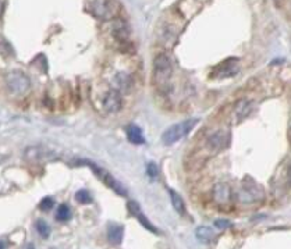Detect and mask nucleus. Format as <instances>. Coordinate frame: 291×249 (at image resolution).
<instances>
[{
	"instance_id": "nucleus-1",
	"label": "nucleus",
	"mask_w": 291,
	"mask_h": 249,
	"mask_svg": "<svg viewBox=\"0 0 291 249\" xmlns=\"http://www.w3.org/2000/svg\"><path fill=\"white\" fill-rule=\"evenodd\" d=\"M173 66L166 54H158L153 62V80L158 87H165L171 78Z\"/></svg>"
},
{
	"instance_id": "nucleus-2",
	"label": "nucleus",
	"mask_w": 291,
	"mask_h": 249,
	"mask_svg": "<svg viewBox=\"0 0 291 249\" xmlns=\"http://www.w3.org/2000/svg\"><path fill=\"white\" fill-rule=\"evenodd\" d=\"M196 123H198V120L191 118V120H185L183 123H178V124L169 127L168 130L162 134V142L168 145V146L178 142L180 139H183L185 135L194 128V125Z\"/></svg>"
},
{
	"instance_id": "nucleus-3",
	"label": "nucleus",
	"mask_w": 291,
	"mask_h": 249,
	"mask_svg": "<svg viewBox=\"0 0 291 249\" xmlns=\"http://www.w3.org/2000/svg\"><path fill=\"white\" fill-rule=\"evenodd\" d=\"M6 84L11 93L14 95H25L31 88V81L24 72L21 71H10L6 75Z\"/></svg>"
},
{
	"instance_id": "nucleus-4",
	"label": "nucleus",
	"mask_w": 291,
	"mask_h": 249,
	"mask_svg": "<svg viewBox=\"0 0 291 249\" xmlns=\"http://www.w3.org/2000/svg\"><path fill=\"white\" fill-rule=\"evenodd\" d=\"M92 11L100 20H112L119 13V3L115 0H95L92 3Z\"/></svg>"
},
{
	"instance_id": "nucleus-5",
	"label": "nucleus",
	"mask_w": 291,
	"mask_h": 249,
	"mask_svg": "<svg viewBox=\"0 0 291 249\" xmlns=\"http://www.w3.org/2000/svg\"><path fill=\"white\" fill-rule=\"evenodd\" d=\"M88 166L91 169L94 170V173L97 174V177L100 178L103 182H105L107 187L110 188V189H113L116 194H119V195H127V191H125V188L116 180L109 171H106V170L100 169V167H97L95 164H92V163H88Z\"/></svg>"
},
{
	"instance_id": "nucleus-6",
	"label": "nucleus",
	"mask_w": 291,
	"mask_h": 249,
	"mask_svg": "<svg viewBox=\"0 0 291 249\" xmlns=\"http://www.w3.org/2000/svg\"><path fill=\"white\" fill-rule=\"evenodd\" d=\"M211 0H180L178 1V11L185 18H191L198 11H201L202 7L209 3Z\"/></svg>"
},
{
	"instance_id": "nucleus-7",
	"label": "nucleus",
	"mask_w": 291,
	"mask_h": 249,
	"mask_svg": "<svg viewBox=\"0 0 291 249\" xmlns=\"http://www.w3.org/2000/svg\"><path fill=\"white\" fill-rule=\"evenodd\" d=\"M123 106V99L121 93L116 89H110L105 95L103 99V107L107 113H117Z\"/></svg>"
},
{
	"instance_id": "nucleus-8",
	"label": "nucleus",
	"mask_w": 291,
	"mask_h": 249,
	"mask_svg": "<svg viewBox=\"0 0 291 249\" xmlns=\"http://www.w3.org/2000/svg\"><path fill=\"white\" fill-rule=\"evenodd\" d=\"M227 145H229V134L226 131H216L208 139V146L212 151H221Z\"/></svg>"
},
{
	"instance_id": "nucleus-9",
	"label": "nucleus",
	"mask_w": 291,
	"mask_h": 249,
	"mask_svg": "<svg viewBox=\"0 0 291 249\" xmlns=\"http://www.w3.org/2000/svg\"><path fill=\"white\" fill-rule=\"evenodd\" d=\"M213 199L219 205H227L231 199V191L230 187L224 182H219L213 187Z\"/></svg>"
},
{
	"instance_id": "nucleus-10",
	"label": "nucleus",
	"mask_w": 291,
	"mask_h": 249,
	"mask_svg": "<svg viewBox=\"0 0 291 249\" xmlns=\"http://www.w3.org/2000/svg\"><path fill=\"white\" fill-rule=\"evenodd\" d=\"M237 71L238 68L236 59H229V60H226L224 63H221L218 68H215V74L213 75L218 77V78H226V77L234 75Z\"/></svg>"
},
{
	"instance_id": "nucleus-11",
	"label": "nucleus",
	"mask_w": 291,
	"mask_h": 249,
	"mask_svg": "<svg viewBox=\"0 0 291 249\" xmlns=\"http://www.w3.org/2000/svg\"><path fill=\"white\" fill-rule=\"evenodd\" d=\"M113 84H115L116 91H119V92L121 93V92H127L128 89L131 88L132 80H131V77H130V74L120 71V72H117V74L115 75V78H113Z\"/></svg>"
},
{
	"instance_id": "nucleus-12",
	"label": "nucleus",
	"mask_w": 291,
	"mask_h": 249,
	"mask_svg": "<svg viewBox=\"0 0 291 249\" xmlns=\"http://www.w3.org/2000/svg\"><path fill=\"white\" fill-rule=\"evenodd\" d=\"M124 237V228L123 226L119 224H110L107 228V240L110 241L113 245H119L121 244Z\"/></svg>"
},
{
	"instance_id": "nucleus-13",
	"label": "nucleus",
	"mask_w": 291,
	"mask_h": 249,
	"mask_svg": "<svg viewBox=\"0 0 291 249\" xmlns=\"http://www.w3.org/2000/svg\"><path fill=\"white\" fill-rule=\"evenodd\" d=\"M127 136H128V141L134 145H142L145 142L141 128L137 127V125H128L127 127Z\"/></svg>"
},
{
	"instance_id": "nucleus-14",
	"label": "nucleus",
	"mask_w": 291,
	"mask_h": 249,
	"mask_svg": "<svg viewBox=\"0 0 291 249\" xmlns=\"http://www.w3.org/2000/svg\"><path fill=\"white\" fill-rule=\"evenodd\" d=\"M113 35H115L116 39H119L120 42H125V41L128 39L130 31H128V27H127V24H125L124 21H121V20L116 21L115 28H113Z\"/></svg>"
},
{
	"instance_id": "nucleus-15",
	"label": "nucleus",
	"mask_w": 291,
	"mask_h": 249,
	"mask_svg": "<svg viewBox=\"0 0 291 249\" xmlns=\"http://www.w3.org/2000/svg\"><path fill=\"white\" fill-rule=\"evenodd\" d=\"M26 160H41L45 156L44 148L39 146H32V148H26L25 153H24Z\"/></svg>"
},
{
	"instance_id": "nucleus-16",
	"label": "nucleus",
	"mask_w": 291,
	"mask_h": 249,
	"mask_svg": "<svg viewBox=\"0 0 291 249\" xmlns=\"http://www.w3.org/2000/svg\"><path fill=\"white\" fill-rule=\"evenodd\" d=\"M169 194H170V199H171V204H173V207L176 209V212H178L180 214H184L185 205L183 198L178 195L176 191H171V189L169 191Z\"/></svg>"
},
{
	"instance_id": "nucleus-17",
	"label": "nucleus",
	"mask_w": 291,
	"mask_h": 249,
	"mask_svg": "<svg viewBox=\"0 0 291 249\" xmlns=\"http://www.w3.org/2000/svg\"><path fill=\"white\" fill-rule=\"evenodd\" d=\"M251 112V103L248 100H240L236 106V114H237L238 120H242L249 114Z\"/></svg>"
},
{
	"instance_id": "nucleus-18",
	"label": "nucleus",
	"mask_w": 291,
	"mask_h": 249,
	"mask_svg": "<svg viewBox=\"0 0 291 249\" xmlns=\"http://www.w3.org/2000/svg\"><path fill=\"white\" fill-rule=\"evenodd\" d=\"M196 238L201 242H209L213 238V231L209 227H199L196 230Z\"/></svg>"
},
{
	"instance_id": "nucleus-19",
	"label": "nucleus",
	"mask_w": 291,
	"mask_h": 249,
	"mask_svg": "<svg viewBox=\"0 0 291 249\" xmlns=\"http://www.w3.org/2000/svg\"><path fill=\"white\" fill-rule=\"evenodd\" d=\"M35 227H36V231L38 234L42 237V238H49V235H50V227L48 226V223L45 222V220H38L35 223Z\"/></svg>"
},
{
	"instance_id": "nucleus-20",
	"label": "nucleus",
	"mask_w": 291,
	"mask_h": 249,
	"mask_svg": "<svg viewBox=\"0 0 291 249\" xmlns=\"http://www.w3.org/2000/svg\"><path fill=\"white\" fill-rule=\"evenodd\" d=\"M70 217H71L70 207L66 205V204H63V205L59 206L57 213H56V219H57L59 222H66V220H69Z\"/></svg>"
},
{
	"instance_id": "nucleus-21",
	"label": "nucleus",
	"mask_w": 291,
	"mask_h": 249,
	"mask_svg": "<svg viewBox=\"0 0 291 249\" xmlns=\"http://www.w3.org/2000/svg\"><path fill=\"white\" fill-rule=\"evenodd\" d=\"M134 217H137V219L140 220V223L142 224V227H145L146 230H149V231L155 232V234H158V230H156V227H155V226H153V224H152V223H150L149 220L146 219V216L142 213L141 210H140L138 213L135 214Z\"/></svg>"
},
{
	"instance_id": "nucleus-22",
	"label": "nucleus",
	"mask_w": 291,
	"mask_h": 249,
	"mask_svg": "<svg viewBox=\"0 0 291 249\" xmlns=\"http://www.w3.org/2000/svg\"><path fill=\"white\" fill-rule=\"evenodd\" d=\"M75 201L81 204V205H87V204H91L92 202V196L89 194L88 191H85V189H81L78 191L77 194H75Z\"/></svg>"
},
{
	"instance_id": "nucleus-23",
	"label": "nucleus",
	"mask_w": 291,
	"mask_h": 249,
	"mask_svg": "<svg viewBox=\"0 0 291 249\" xmlns=\"http://www.w3.org/2000/svg\"><path fill=\"white\" fill-rule=\"evenodd\" d=\"M53 205H54V199L50 198V196H46V198H44V199L41 201L39 209H41L42 212H49L50 209H53Z\"/></svg>"
},
{
	"instance_id": "nucleus-24",
	"label": "nucleus",
	"mask_w": 291,
	"mask_h": 249,
	"mask_svg": "<svg viewBox=\"0 0 291 249\" xmlns=\"http://www.w3.org/2000/svg\"><path fill=\"white\" fill-rule=\"evenodd\" d=\"M215 227H218V228H220V230H224V228H229L230 226H231V223L229 220H224V219H218V220H215Z\"/></svg>"
},
{
	"instance_id": "nucleus-25",
	"label": "nucleus",
	"mask_w": 291,
	"mask_h": 249,
	"mask_svg": "<svg viewBox=\"0 0 291 249\" xmlns=\"http://www.w3.org/2000/svg\"><path fill=\"white\" fill-rule=\"evenodd\" d=\"M127 207H128V212H130L132 216H135V214L141 210V209H140V205H138L137 202H134V201H130V202H128V205H127Z\"/></svg>"
},
{
	"instance_id": "nucleus-26",
	"label": "nucleus",
	"mask_w": 291,
	"mask_h": 249,
	"mask_svg": "<svg viewBox=\"0 0 291 249\" xmlns=\"http://www.w3.org/2000/svg\"><path fill=\"white\" fill-rule=\"evenodd\" d=\"M148 176H150V177H156L158 176V167H156V164H153V163L148 164Z\"/></svg>"
},
{
	"instance_id": "nucleus-27",
	"label": "nucleus",
	"mask_w": 291,
	"mask_h": 249,
	"mask_svg": "<svg viewBox=\"0 0 291 249\" xmlns=\"http://www.w3.org/2000/svg\"><path fill=\"white\" fill-rule=\"evenodd\" d=\"M289 181H290V184H291V166H290V169H289Z\"/></svg>"
},
{
	"instance_id": "nucleus-28",
	"label": "nucleus",
	"mask_w": 291,
	"mask_h": 249,
	"mask_svg": "<svg viewBox=\"0 0 291 249\" xmlns=\"http://www.w3.org/2000/svg\"><path fill=\"white\" fill-rule=\"evenodd\" d=\"M1 13H3V3L0 1V16H1Z\"/></svg>"
},
{
	"instance_id": "nucleus-29",
	"label": "nucleus",
	"mask_w": 291,
	"mask_h": 249,
	"mask_svg": "<svg viewBox=\"0 0 291 249\" xmlns=\"http://www.w3.org/2000/svg\"><path fill=\"white\" fill-rule=\"evenodd\" d=\"M4 247H6V245H4V242H1V241H0V249H4Z\"/></svg>"
},
{
	"instance_id": "nucleus-30",
	"label": "nucleus",
	"mask_w": 291,
	"mask_h": 249,
	"mask_svg": "<svg viewBox=\"0 0 291 249\" xmlns=\"http://www.w3.org/2000/svg\"><path fill=\"white\" fill-rule=\"evenodd\" d=\"M28 249H34V245H28Z\"/></svg>"
}]
</instances>
